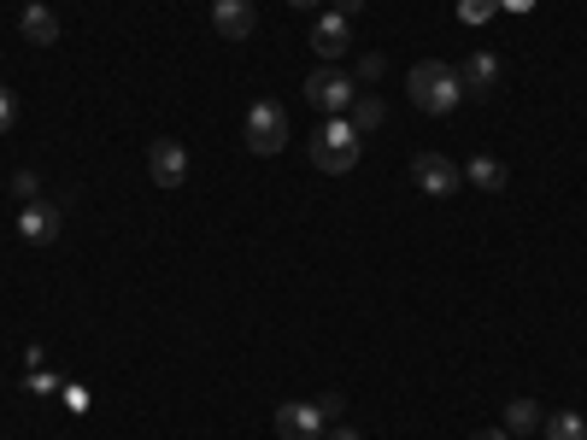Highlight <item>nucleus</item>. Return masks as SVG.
I'll use <instances>...</instances> for the list:
<instances>
[{"label":"nucleus","instance_id":"obj_1","mask_svg":"<svg viewBox=\"0 0 587 440\" xmlns=\"http://www.w3.org/2000/svg\"><path fill=\"white\" fill-rule=\"evenodd\" d=\"M406 94H411V107L447 118V112H458V100H465V77H458V66H440V59H417L411 77H406Z\"/></svg>","mask_w":587,"mask_h":440},{"label":"nucleus","instance_id":"obj_2","mask_svg":"<svg viewBox=\"0 0 587 440\" xmlns=\"http://www.w3.org/2000/svg\"><path fill=\"white\" fill-rule=\"evenodd\" d=\"M365 153V136L352 130V118H324V130H311V164L324 177H347Z\"/></svg>","mask_w":587,"mask_h":440},{"label":"nucleus","instance_id":"obj_3","mask_svg":"<svg viewBox=\"0 0 587 440\" xmlns=\"http://www.w3.org/2000/svg\"><path fill=\"white\" fill-rule=\"evenodd\" d=\"M241 136H247V153H259V159L282 153V147H288V107H282V100H253Z\"/></svg>","mask_w":587,"mask_h":440},{"label":"nucleus","instance_id":"obj_4","mask_svg":"<svg viewBox=\"0 0 587 440\" xmlns=\"http://www.w3.org/2000/svg\"><path fill=\"white\" fill-rule=\"evenodd\" d=\"M306 100H311L324 118H347V107L359 100V82H352L341 66H324V71L306 77Z\"/></svg>","mask_w":587,"mask_h":440},{"label":"nucleus","instance_id":"obj_5","mask_svg":"<svg viewBox=\"0 0 587 440\" xmlns=\"http://www.w3.org/2000/svg\"><path fill=\"white\" fill-rule=\"evenodd\" d=\"M411 182L424 188V194L447 200V194H458V188H465V171H458L447 153H417V159H411Z\"/></svg>","mask_w":587,"mask_h":440},{"label":"nucleus","instance_id":"obj_6","mask_svg":"<svg viewBox=\"0 0 587 440\" xmlns=\"http://www.w3.org/2000/svg\"><path fill=\"white\" fill-rule=\"evenodd\" d=\"M147 177H153L159 188H182L188 182V147L177 136H159L153 147H147Z\"/></svg>","mask_w":587,"mask_h":440},{"label":"nucleus","instance_id":"obj_7","mask_svg":"<svg viewBox=\"0 0 587 440\" xmlns=\"http://www.w3.org/2000/svg\"><path fill=\"white\" fill-rule=\"evenodd\" d=\"M59 200H24L18 206V236L24 241H36V247H48V241H59Z\"/></svg>","mask_w":587,"mask_h":440},{"label":"nucleus","instance_id":"obj_8","mask_svg":"<svg viewBox=\"0 0 587 440\" xmlns=\"http://www.w3.org/2000/svg\"><path fill=\"white\" fill-rule=\"evenodd\" d=\"M324 423L329 417L318 406H306V400L277 406V440H324Z\"/></svg>","mask_w":587,"mask_h":440},{"label":"nucleus","instance_id":"obj_9","mask_svg":"<svg viewBox=\"0 0 587 440\" xmlns=\"http://www.w3.org/2000/svg\"><path fill=\"white\" fill-rule=\"evenodd\" d=\"M253 24H259L253 0H212V30L223 41H247V36H253Z\"/></svg>","mask_w":587,"mask_h":440},{"label":"nucleus","instance_id":"obj_10","mask_svg":"<svg viewBox=\"0 0 587 440\" xmlns=\"http://www.w3.org/2000/svg\"><path fill=\"white\" fill-rule=\"evenodd\" d=\"M499 53H488V48H476L465 66H458V77H465V89H476V94H488V89H499Z\"/></svg>","mask_w":587,"mask_h":440},{"label":"nucleus","instance_id":"obj_11","mask_svg":"<svg viewBox=\"0 0 587 440\" xmlns=\"http://www.w3.org/2000/svg\"><path fill=\"white\" fill-rule=\"evenodd\" d=\"M347 41H352V36H347V18H341V12H324L318 24H311V48H318L324 59H341Z\"/></svg>","mask_w":587,"mask_h":440},{"label":"nucleus","instance_id":"obj_12","mask_svg":"<svg viewBox=\"0 0 587 440\" xmlns=\"http://www.w3.org/2000/svg\"><path fill=\"white\" fill-rule=\"evenodd\" d=\"M18 36L36 41V48H53V41H59V18L36 0V7H24V18H18Z\"/></svg>","mask_w":587,"mask_h":440},{"label":"nucleus","instance_id":"obj_13","mask_svg":"<svg viewBox=\"0 0 587 440\" xmlns=\"http://www.w3.org/2000/svg\"><path fill=\"white\" fill-rule=\"evenodd\" d=\"M465 182H476V188H488V194H499V188H506V164L488 159V153H476V159L465 164Z\"/></svg>","mask_w":587,"mask_h":440},{"label":"nucleus","instance_id":"obj_14","mask_svg":"<svg viewBox=\"0 0 587 440\" xmlns=\"http://www.w3.org/2000/svg\"><path fill=\"white\" fill-rule=\"evenodd\" d=\"M347 118H352V130H382V118H388V107H382V100H376V94H359V100H352V107H347Z\"/></svg>","mask_w":587,"mask_h":440},{"label":"nucleus","instance_id":"obj_15","mask_svg":"<svg viewBox=\"0 0 587 440\" xmlns=\"http://www.w3.org/2000/svg\"><path fill=\"white\" fill-rule=\"evenodd\" d=\"M540 423H547V417H540L535 400H511V406H506V434H535Z\"/></svg>","mask_w":587,"mask_h":440},{"label":"nucleus","instance_id":"obj_16","mask_svg":"<svg viewBox=\"0 0 587 440\" xmlns=\"http://www.w3.org/2000/svg\"><path fill=\"white\" fill-rule=\"evenodd\" d=\"M540 429H547V440H587V417H576V411H553Z\"/></svg>","mask_w":587,"mask_h":440},{"label":"nucleus","instance_id":"obj_17","mask_svg":"<svg viewBox=\"0 0 587 440\" xmlns=\"http://www.w3.org/2000/svg\"><path fill=\"white\" fill-rule=\"evenodd\" d=\"M494 12H499V0H458V18H465V24H488Z\"/></svg>","mask_w":587,"mask_h":440},{"label":"nucleus","instance_id":"obj_18","mask_svg":"<svg viewBox=\"0 0 587 440\" xmlns=\"http://www.w3.org/2000/svg\"><path fill=\"white\" fill-rule=\"evenodd\" d=\"M12 194H18V200H41V177H36V171H18V177H12Z\"/></svg>","mask_w":587,"mask_h":440},{"label":"nucleus","instance_id":"obj_19","mask_svg":"<svg viewBox=\"0 0 587 440\" xmlns=\"http://www.w3.org/2000/svg\"><path fill=\"white\" fill-rule=\"evenodd\" d=\"M12 118H18V100H12L7 89H0V136H7V130H12Z\"/></svg>","mask_w":587,"mask_h":440},{"label":"nucleus","instance_id":"obj_20","mask_svg":"<svg viewBox=\"0 0 587 440\" xmlns=\"http://www.w3.org/2000/svg\"><path fill=\"white\" fill-rule=\"evenodd\" d=\"M318 411H324V417H341V411H347V400H341V393H324Z\"/></svg>","mask_w":587,"mask_h":440},{"label":"nucleus","instance_id":"obj_21","mask_svg":"<svg viewBox=\"0 0 587 440\" xmlns=\"http://www.w3.org/2000/svg\"><path fill=\"white\" fill-rule=\"evenodd\" d=\"M359 7H365V0H329V12H341V18H352Z\"/></svg>","mask_w":587,"mask_h":440},{"label":"nucleus","instance_id":"obj_22","mask_svg":"<svg viewBox=\"0 0 587 440\" xmlns=\"http://www.w3.org/2000/svg\"><path fill=\"white\" fill-rule=\"evenodd\" d=\"M324 440H365V434H359V429H347V423H341V429H329Z\"/></svg>","mask_w":587,"mask_h":440},{"label":"nucleus","instance_id":"obj_23","mask_svg":"<svg viewBox=\"0 0 587 440\" xmlns=\"http://www.w3.org/2000/svg\"><path fill=\"white\" fill-rule=\"evenodd\" d=\"M499 7H506V12H529L535 0H499Z\"/></svg>","mask_w":587,"mask_h":440},{"label":"nucleus","instance_id":"obj_24","mask_svg":"<svg viewBox=\"0 0 587 440\" xmlns=\"http://www.w3.org/2000/svg\"><path fill=\"white\" fill-rule=\"evenodd\" d=\"M470 440H511L506 429H481V434H470Z\"/></svg>","mask_w":587,"mask_h":440},{"label":"nucleus","instance_id":"obj_25","mask_svg":"<svg viewBox=\"0 0 587 440\" xmlns=\"http://www.w3.org/2000/svg\"><path fill=\"white\" fill-rule=\"evenodd\" d=\"M288 7H318V0H288Z\"/></svg>","mask_w":587,"mask_h":440},{"label":"nucleus","instance_id":"obj_26","mask_svg":"<svg viewBox=\"0 0 587 440\" xmlns=\"http://www.w3.org/2000/svg\"><path fill=\"white\" fill-rule=\"evenodd\" d=\"M30 7H36V0H30Z\"/></svg>","mask_w":587,"mask_h":440}]
</instances>
